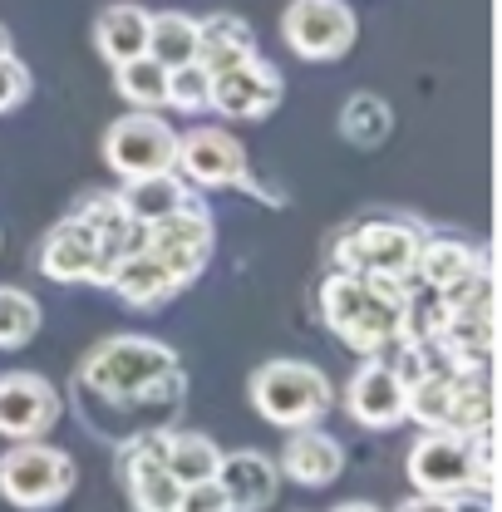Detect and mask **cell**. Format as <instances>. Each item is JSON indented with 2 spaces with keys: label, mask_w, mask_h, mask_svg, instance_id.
<instances>
[{
  "label": "cell",
  "mask_w": 502,
  "mask_h": 512,
  "mask_svg": "<svg viewBox=\"0 0 502 512\" xmlns=\"http://www.w3.org/2000/svg\"><path fill=\"white\" fill-rule=\"evenodd\" d=\"M404 306H409V286L399 281L355 276V271H330L320 281V316L330 335L365 360L384 355L404 335Z\"/></svg>",
  "instance_id": "6da1fadb"
},
{
  "label": "cell",
  "mask_w": 502,
  "mask_h": 512,
  "mask_svg": "<svg viewBox=\"0 0 502 512\" xmlns=\"http://www.w3.org/2000/svg\"><path fill=\"white\" fill-rule=\"evenodd\" d=\"M173 370H183L173 345L148 340V335H109L79 360V384H84V394H94L114 409H128L138 394H148Z\"/></svg>",
  "instance_id": "7a4b0ae2"
},
{
  "label": "cell",
  "mask_w": 502,
  "mask_h": 512,
  "mask_svg": "<svg viewBox=\"0 0 502 512\" xmlns=\"http://www.w3.org/2000/svg\"><path fill=\"white\" fill-rule=\"evenodd\" d=\"M251 409L276 424V429H311L320 424L330 409H335V384L330 375L311 365V360H291V355H276L266 365H256L247 380Z\"/></svg>",
  "instance_id": "3957f363"
},
{
  "label": "cell",
  "mask_w": 502,
  "mask_h": 512,
  "mask_svg": "<svg viewBox=\"0 0 502 512\" xmlns=\"http://www.w3.org/2000/svg\"><path fill=\"white\" fill-rule=\"evenodd\" d=\"M424 247V232L414 222L399 217H365L355 227H345L330 247L335 271H355V276H379V281H414V261Z\"/></svg>",
  "instance_id": "277c9868"
},
{
  "label": "cell",
  "mask_w": 502,
  "mask_h": 512,
  "mask_svg": "<svg viewBox=\"0 0 502 512\" xmlns=\"http://www.w3.org/2000/svg\"><path fill=\"white\" fill-rule=\"evenodd\" d=\"M74 458L45 439H25L0 453V498L20 512L60 508L74 488Z\"/></svg>",
  "instance_id": "5b68a950"
},
{
  "label": "cell",
  "mask_w": 502,
  "mask_h": 512,
  "mask_svg": "<svg viewBox=\"0 0 502 512\" xmlns=\"http://www.w3.org/2000/svg\"><path fill=\"white\" fill-rule=\"evenodd\" d=\"M178 158V128L168 124L158 109H128L104 133V163L119 178H153V173H173Z\"/></svg>",
  "instance_id": "8992f818"
},
{
  "label": "cell",
  "mask_w": 502,
  "mask_h": 512,
  "mask_svg": "<svg viewBox=\"0 0 502 512\" xmlns=\"http://www.w3.org/2000/svg\"><path fill=\"white\" fill-rule=\"evenodd\" d=\"M355 35H360V20L345 0H291L281 10V40L306 64L345 60L355 50Z\"/></svg>",
  "instance_id": "52a82bcc"
},
{
  "label": "cell",
  "mask_w": 502,
  "mask_h": 512,
  "mask_svg": "<svg viewBox=\"0 0 502 512\" xmlns=\"http://www.w3.org/2000/svg\"><path fill=\"white\" fill-rule=\"evenodd\" d=\"M143 252L153 256V261L178 281V291H188L192 281L207 271L212 252H217L212 212H207L202 202H192V207H183V212H173V217L153 222V227L143 232Z\"/></svg>",
  "instance_id": "ba28073f"
},
{
  "label": "cell",
  "mask_w": 502,
  "mask_h": 512,
  "mask_svg": "<svg viewBox=\"0 0 502 512\" xmlns=\"http://www.w3.org/2000/svg\"><path fill=\"white\" fill-rule=\"evenodd\" d=\"M173 173L188 183V188L207 192V188H242V192H266L251 183V163L247 148L227 133V128H188L178 133V158H173Z\"/></svg>",
  "instance_id": "9c48e42d"
},
{
  "label": "cell",
  "mask_w": 502,
  "mask_h": 512,
  "mask_svg": "<svg viewBox=\"0 0 502 512\" xmlns=\"http://www.w3.org/2000/svg\"><path fill=\"white\" fill-rule=\"evenodd\" d=\"M409 483L414 493H439V498H458L478 483V453H473V434H453V429H424L419 444L409 448Z\"/></svg>",
  "instance_id": "30bf717a"
},
{
  "label": "cell",
  "mask_w": 502,
  "mask_h": 512,
  "mask_svg": "<svg viewBox=\"0 0 502 512\" xmlns=\"http://www.w3.org/2000/svg\"><path fill=\"white\" fill-rule=\"evenodd\" d=\"M281 99H286L281 69L266 60V55H251V60L212 74V104H207V114H222L232 124H256V119H271L281 109Z\"/></svg>",
  "instance_id": "8fae6325"
},
{
  "label": "cell",
  "mask_w": 502,
  "mask_h": 512,
  "mask_svg": "<svg viewBox=\"0 0 502 512\" xmlns=\"http://www.w3.org/2000/svg\"><path fill=\"white\" fill-rule=\"evenodd\" d=\"M40 276L60 281V286H104V256H99V232L94 222L74 207L69 217H60L45 237H40Z\"/></svg>",
  "instance_id": "7c38bea8"
},
{
  "label": "cell",
  "mask_w": 502,
  "mask_h": 512,
  "mask_svg": "<svg viewBox=\"0 0 502 512\" xmlns=\"http://www.w3.org/2000/svg\"><path fill=\"white\" fill-rule=\"evenodd\" d=\"M64 414L60 389L35 375V370H5L0 375V439L25 444V439H45Z\"/></svg>",
  "instance_id": "4fadbf2b"
},
{
  "label": "cell",
  "mask_w": 502,
  "mask_h": 512,
  "mask_svg": "<svg viewBox=\"0 0 502 512\" xmlns=\"http://www.w3.org/2000/svg\"><path fill=\"white\" fill-rule=\"evenodd\" d=\"M173 429V424H168ZM168 429H138L119 453V473H124L128 503L133 512H178V493L183 483L168 473L163 463V434Z\"/></svg>",
  "instance_id": "5bb4252c"
},
{
  "label": "cell",
  "mask_w": 502,
  "mask_h": 512,
  "mask_svg": "<svg viewBox=\"0 0 502 512\" xmlns=\"http://www.w3.org/2000/svg\"><path fill=\"white\" fill-rule=\"evenodd\" d=\"M404 394L409 384L389 365V355H370L345 384V414L360 429H394L404 424Z\"/></svg>",
  "instance_id": "9a60e30c"
},
{
  "label": "cell",
  "mask_w": 502,
  "mask_h": 512,
  "mask_svg": "<svg viewBox=\"0 0 502 512\" xmlns=\"http://www.w3.org/2000/svg\"><path fill=\"white\" fill-rule=\"evenodd\" d=\"M483 271H488V252L478 242H463V237H424L419 261H414V281L429 286L443 301L458 296L463 286H473Z\"/></svg>",
  "instance_id": "2e32d148"
},
{
  "label": "cell",
  "mask_w": 502,
  "mask_h": 512,
  "mask_svg": "<svg viewBox=\"0 0 502 512\" xmlns=\"http://www.w3.org/2000/svg\"><path fill=\"white\" fill-rule=\"evenodd\" d=\"M217 483H222L232 512H266L281 493V468L261 448H237V453H222Z\"/></svg>",
  "instance_id": "e0dca14e"
},
{
  "label": "cell",
  "mask_w": 502,
  "mask_h": 512,
  "mask_svg": "<svg viewBox=\"0 0 502 512\" xmlns=\"http://www.w3.org/2000/svg\"><path fill=\"white\" fill-rule=\"evenodd\" d=\"M276 468H281V478H291V483H301V488H330V483L345 473V448H340V439H330L320 424L291 429L281 458H276Z\"/></svg>",
  "instance_id": "ac0fdd59"
},
{
  "label": "cell",
  "mask_w": 502,
  "mask_h": 512,
  "mask_svg": "<svg viewBox=\"0 0 502 512\" xmlns=\"http://www.w3.org/2000/svg\"><path fill=\"white\" fill-rule=\"evenodd\" d=\"M251 55H261V50H256V30H251L242 15L217 10V15H202L197 20V64L207 74H222V69L251 60Z\"/></svg>",
  "instance_id": "d6986e66"
},
{
  "label": "cell",
  "mask_w": 502,
  "mask_h": 512,
  "mask_svg": "<svg viewBox=\"0 0 502 512\" xmlns=\"http://www.w3.org/2000/svg\"><path fill=\"white\" fill-rule=\"evenodd\" d=\"M109 291H119L133 311H158V306H168L173 296H178V281L153 261V256L143 252H128L124 261H114V271H109V281H104Z\"/></svg>",
  "instance_id": "ffe728a7"
},
{
  "label": "cell",
  "mask_w": 502,
  "mask_h": 512,
  "mask_svg": "<svg viewBox=\"0 0 502 512\" xmlns=\"http://www.w3.org/2000/svg\"><path fill=\"white\" fill-rule=\"evenodd\" d=\"M119 202H124V212L133 222L153 227V222L183 212V207L202 202V197H197V188H188L178 173H153V178H128L124 188H119Z\"/></svg>",
  "instance_id": "44dd1931"
},
{
  "label": "cell",
  "mask_w": 502,
  "mask_h": 512,
  "mask_svg": "<svg viewBox=\"0 0 502 512\" xmlns=\"http://www.w3.org/2000/svg\"><path fill=\"white\" fill-rule=\"evenodd\" d=\"M94 50L109 64H124L133 55H148V10L133 0H114L94 20Z\"/></svg>",
  "instance_id": "7402d4cb"
},
{
  "label": "cell",
  "mask_w": 502,
  "mask_h": 512,
  "mask_svg": "<svg viewBox=\"0 0 502 512\" xmlns=\"http://www.w3.org/2000/svg\"><path fill=\"white\" fill-rule=\"evenodd\" d=\"M163 463L188 488V483H202V478H217L222 448L212 444L207 434H197V429H168L163 434Z\"/></svg>",
  "instance_id": "603a6c76"
},
{
  "label": "cell",
  "mask_w": 502,
  "mask_h": 512,
  "mask_svg": "<svg viewBox=\"0 0 502 512\" xmlns=\"http://www.w3.org/2000/svg\"><path fill=\"white\" fill-rule=\"evenodd\" d=\"M148 55L163 69H178V64L197 60V15H183V10L148 15Z\"/></svg>",
  "instance_id": "cb8c5ba5"
},
{
  "label": "cell",
  "mask_w": 502,
  "mask_h": 512,
  "mask_svg": "<svg viewBox=\"0 0 502 512\" xmlns=\"http://www.w3.org/2000/svg\"><path fill=\"white\" fill-rule=\"evenodd\" d=\"M114 89L128 109H168V69L153 55H133L114 64Z\"/></svg>",
  "instance_id": "d4e9b609"
},
{
  "label": "cell",
  "mask_w": 502,
  "mask_h": 512,
  "mask_svg": "<svg viewBox=\"0 0 502 512\" xmlns=\"http://www.w3.org/2000/svg\"><path fill=\"white\" fill-rule=\"evenodd\" d=\"M340 133H345V143H355V148H379V143L394 133L389 99H379V94H350L345 109H340Z\"/></svg>",
  "instance_id": "484cf974"
},
{
  "label": "cell",
  "mask_w": 502,
  "mask_h": 512,
  "mask_svg": "<svg viewBox=\"0 0 502 512\" xmlns=\"http://www.w3.org/2000/svg\"><path fill=\"white\" fill-rule=\"evenodd\" d=\"M40 301L20 286H0V350H20L40 335Z\"/></svg>",
  "instance_id": "4316f807"
},
{
  "label": "cell",
  "mask_w": 502,
  "mask_h": 512,
  "mask_svg": "<svg viewBox=\"0 0 502 512\" xmlns=\"http://www.w3.org/2000/svg\"><path fill=\"white\" fill-rule=\"evenodd\" d=\"M207 104H212V74L202 64L188 60V64H178V69H168V109H178V114H207Z\"/></svg>",
  "instance_id": "83f0119b"
},
{
  "label": "cell",
  "mask_w": 502,
  "mask_h": 512,
  "mask_svg": "<svg viewBox=\"0 0 502 512\" xmlns=\"http://www.w3.org/2000/svg\"><path fill=\"white\" fill-rule=\"evenodd\" d=\"M30 89H35V79H30L25 60L15 50H0V114H15L30 99Z\"/></svg>",
  "instance_id": "f1b7e54d"
},
{
  "label": "cell",
  "mask_w": 502,
  "mask_h": 512,
  "mask_svg": "<svg viewBox=\"0 0 502 512\" xmlns=\"http://www.w3.org/2000/svg\"><path fill=\"white\" fill-rule=\"evenodd\" d=\"M178 512H232V503H227L217 478H202V483H188L178 493Z\"/></svg>",
  "instance_id": "f546056e"
},
{
  "label": "cell",
  "mask_w": 502,
  "mask_h": 512,
  "mask_svg": "<svg viewBox=\"0 0 502 512\" xmlns=\"http://www.w3.org/2000/svg\"><path fill=\"white\" fill-rule=\"evenodd\" d=\"M394 512H458V508H453V498H439V493H414Z\"/></svg>",
  "instance_id": "4dcf8cb0"
},
{
  "label": "cell",
  "mask_w": 502,
  "mask_h": 512,
  "mask_svg": "<svg viewBox=\"0 0 502 512\" xmlns=\"http://www.w3.org/2000/svg\"><path fill=\"white\" fill-rule=\"evenodd\" d=\"M330 512H379L375 503H340V508H330Z\"/></svg>",
  "instance_id": "1f68e13d"
},
{
  "label": "cell",
  "mask_w": 502,
  "mask_h": 512,
  "mask_svg": "<svg viewBox=\"0 0 502 512\" xmlns=\"http://www.w3.org/2000/svg\"><path fill=\"white\" fill-rule=\"evenodd\" d=\"M0 50H10V30L5 25H0Z\"/></svg>",
  "instance_id": "d6a6232c"
}]
</instances>
